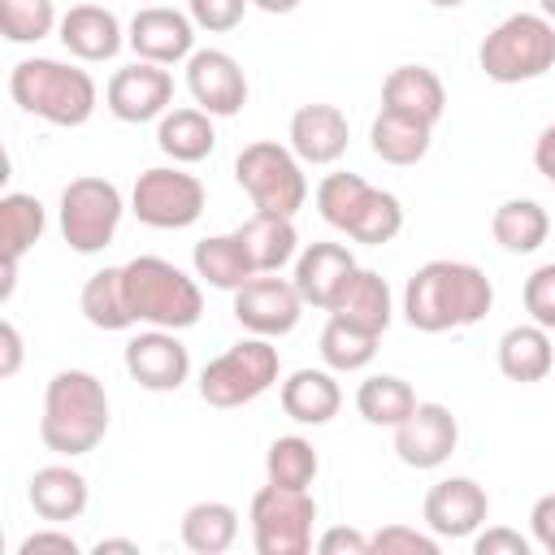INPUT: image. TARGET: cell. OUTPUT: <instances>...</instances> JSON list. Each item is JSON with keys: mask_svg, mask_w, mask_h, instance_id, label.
I'll return each mask as SVG.
<instances>
[{"mask_svg": "<svg viewBox=\"0 0 555 555\" xmlns=\"http://www.w3.org/2000/svg\"><path fill=\"white\" fill-rule=\"evenodd\" d=\"M377 338L382 334H369V330H360V325H351L343 317H330L325 330H321V360L334 373H360V369L373 364Z\"/></svg>", "mask_w": 555, "mask_h": 555, "instance_id": "cell-37", "label": "cell"}, {"mask_svg": "<svg viewBox=\"0 0 555 555\" xmlns=\"http://www.w3.org/2000/svg\"><path fill=\"white\" fill-rule=\"evenodd\" d=\"M9 95L22 113L74 130L87 126L95 104H100V87L82 65L56 61V56H26L9 69Z\"/></svg>", "mask_w": 555, "mask_h": 555, "instance_id": "cell-3", "label": "cell"}, {"mask_svg": "<svg viewBox=\"0 0 555 555\" xmlns=\"http://www.w3.org/2000/svg\"><path fill=\"white\" fill-rule=\"evenodd\" d=\"M304 317V295L295 291L291 278H278V273H256L247 278L238 291H234V321L247 330V334H260V338H282L299 325Z\"/></svg>", "mask_w": 555, "mask_h": 555, "instance_id": "cell-12", "label": "cell"}, {"mask_svg": "<svg viewBox=\"0 0 555 555\" xmlns=\"http://www.w3.org/2000/svg\"><path fill=\"white\" fill-rule=\"evenodd\" d=\"M238 238L256 264V273H282L286 264H295L299 256V230H295V217H282V212H251L243 225H238Z\"/></svg>", "mask_w": 555, "mask_h": 555, "instance_id": "cell-26", "label": "cell"}, {"mask_svg": "<svg viewBox=\"0 0 555 555\" xmlns=\"http://www.w3.org/2000/svg\"><path fill=\"white\" fill-rule=\"evenodd\" d=\"M473 551L477 555H529L533 542L507 525H490V529H477L473 533Z\"/></svg>", "mask_w": 555, "mask_h": 555, "instance_id": "cell-42", "label": "cell"}, {"mask_svg": "<svg viewBox=\"0 0 555 555\" xmlns=\"http://www.w3.org/2000/svg\"><path fill=\"white\" fill-rule=\"evenodd\" d=\"M330 317H343V321H351V325H360V330H369V334H386L390 321H395L390 282H386L377 269H364V264H360V269L347 278V286L338 291Z\"/></svg>", "mask_w": 555, "mask_h": 555, "instance_id": "cell-25", "label": "cell"}, {"mask_svg": "<svg viewBox=\"0 0 555 555\" xmlns=\"http://www.w3.org/2000/svg\"><path fill=\"white\" fill-rule=\"evenodd\" d=\"M78 308H82L87 325H95V330H104V334L139 325V321H134V308H130V295H126V273H121V264L95 269V273L82 282Z\"/></svg>", "mask_w": 555, "mask_h": 555, "instance_id": "cell-30", "label": "cell"}, {"mask_svg": "<svg viewBox=\"0 0 555 555\" xmlns=\"http://www.w3.org/2000/svg\"><path fill=\"white\" fill-rule=\"evenodd\" d=\"M186 91L195 108L212 117H234L247 104V74L225 48H195L186 61Z\"/></svg>", "mask_w": 555, "mask_h": 555, "instance_id": "cell-16", "label": "cell"}, {"mask_svg": "<svg viewBox=\"0 0 555 555\" xmlns=\"http://www.w3.org/2000/svg\"><path fill=\"white\" fill-rule=\"evenodd\" d=\"M61 26L52 0H0V30L9 43H39Z\"/></svg>", "mask_w": 555, "mask_h": 555, "instance_id": "cell-38", "label": "cell"}, {"mask_svg": "<svg viewBox=\"0 0 555 555\" xmlns=\"http://www.w3.org/2000/svg\"><path fill=\"white\" fill-rule=\"evenodd\" d=\"M238 538V512L221 499H199L182 512V546L195 555H221Z\"/></svg>", "mask_w": 555, "mask_h": 555, "instance_id": "cell-33", "label": "cell"}, {"mask_svg": "<svg viewBox=\"0 0 555 555\" xmlns=\"http://www.w3.org/2000/svg\"><path fill=\"white\" fill-rule=\"evenodd\" d=\"M321 473V460H317V447L299 434H282L269 442L264 451V477L273 486H286V490H312Z\"/></svg>", "mask_w": 555, "mask_h": 555, "instance_id": "cell-36", "label": "cell"}, {"mask_svg": "<svg viewBox=\"0 0 555 555\" xmlns=\"http://www.w3.org/2000/svg\"><path fill=\"white\" fill-rule=\"evenodd\" d=\"M104 104L117 121L143 126V121H160L173 104V74L169 65H152V61H134L113 69L108 87H104Z\"/></svg>", "mask_w": 555, "mask_h": 555, "instance_id": "cell-13", "label": "cell"}, {"mask_svg": "<svg viewBox=\"0 0 555 555\" xmlns=\"http://www.w3.org/2000/svg\"><path fill=\"white\" fill-rule=\"evenodd\" d=\"M382 108L438 126L447 113V87L429 65H395L382 82Z\"/></svg>", "mask_w": 555, "mask_h": 555, "instance_id": "cell-22", "label": "cell"}, {"mask_svg": "<svg viewBox=\"0 0 555 555\" xmlns=\"http://www.w3.org/2000/svg\"><path fill=\"white\" fill-rule=\"evenodd\" d=\"M421 516H425V529L438 538H451V542L473 538L490 516V494L473 477H442L425 490Z\"/></svg>", "mask_w": 555, "mask_h": 555, "instance_id": "cell-18", "label": "cell"}, {"mask_svg": "<svg viewBox=\"0 0 555 555\" xmlns=\"http://www.w3.org/2000/svg\"><path fill=\"white\" fill-rule=\"evenodd\" d=\"M126 199L117 191V182L100 178V173H82L69 178L56 204V221H61V238L69 243V251L78 256H95L117 238Z\"/></svg>", "mask_w": 555, "mask_h": 555, "instance_id": "cell-9", "label": "cell"}, {"mask_svg": "<svg viewBox=\"0 0 555 555\" xmlns=\"http://www.w3.org/2000/svg\"><path fill=\"white\" fill-rule=\"evenodd\" d=\"M247 520H251L256 555H308L317 546L312 542V529H317V499H312V490H286V486L264 481L251 494Z\"/></svg>", "mask_w": 555, "mask_h": 555, "instance_id": "cell-10", "label": "cell"}, {"mask_svg": "<svg viewBox=\"0 0 555 555\" xmlns=\"http://www.w3.org/2000/svg\"><path fill=\"white\" fill-rule=\"evenodd\" d=\"M525 312H529V321L555 330V260L538 264L525 278Z\"/></svg>", "mask_w": 555, "mask_h": 555, "instance_id": "cell-40", "label": "cell"}, {"mask_svg": "<svg viewBox=\"0 0 555 555\" xmlns=\"http://www.w3.org/2000/svg\"><path fill=\"white\" fill-rule=\"evenodd\" d=\"M156 147H160L173 165H199V160L212 156V147H217L212 113H204V108H169V113L156 121Z\"/></svg>", "mask_w": 555, "mask_h": 555, "instance_id": "cell-28", "label": "cell"}, {"mask_svg": "<svg viewBox=\"0 0 555 555\" xmlns=\"http://www.w3.org/2000/svg\"><path fill=\"white\" fill-rule=\"evenodd\" d=\"M282 377V356L273 347V338L247 334L238 343H230L221 356H212L199 373V399L208 408H243L256 403L264 390H273Z\"/></svg>", "mask_w": 555, "mask_h": 555, "instance_id": "cell-7", "label": "cell"}, {"mask_svg": "<svg viewBox=\"0 0 555 555\" xmlns=\"http://www.w3.org/2000/svg\"><path fill=\"white\" fill-rule=\"evenodd\" d=\"M438 533H421L412 525H382L369 533V555H438Z\"/></svg>", "mask_w": 555, "mask_h": 555, "instance_id": "cell-39", "label": "cell"}, {"mask_svg": "<svg viewBox=\"0 0 555 555\" xmlns=\"http://www.w3.org/2000/svg\"><path fill=\"white\" fill-rule=\"evenodd\" d=\"M317 551L321 555H369V533H360L351 525H334L317 538Z\"/></svg>", "mask_w": 555, "mask_h": 555, "instance_id": "cell-43", "label": "cell"}, {"mask_svg": "<svg viewBox=\"0 0 555 555\" xmlns=\"http://www.w3.org/2000/svg\"><path fill=\"white\" fill-rule=\"evenodd\" d=\"M56 39L65 43V52L82 65H100V61H113L126 43V30L117 22L113 9L104 4H74L69 13H61V26H56Z\"/></svg>", "mask_w": 555, "mask_h": 555, "instance_id": "cell-21", "label": "cell"}, {"mask_svg": "<svg viewBox=\"0 0 555 555\" xmlns=\"http://www.w3.org/2000/svg\"><path fill=\"white\" fill-rule=\"evenodd\" d=\"M126 295L134 308V321L156 330H191L204 317V291L199 282L178 269L165 256H134L121 264Z\"/></svg>", "mask_w": 555, "mask_h": 555, "instance_id": "cell-5", "label": "cell"}, {"mask_svg": "<svg viewBox=\"0 0 555 555\" xmlns=\"http://www.w3.org/2000/svg\"><path fill=\"white\" fill-rule=\"evenodd\" d=\"M533 165H538V173L555 186V121L542 126V134H538V143H533Z\"/></svg>", "mask_w": 555, "mask_h": 555, "instance_id": "cell-47", "label": "cell"}, {"mask_svg": "<svg viewBox=\"0 0 555 555\" xmlns=\"http://www.w3.org/2000/svg\"><path fill=\"white\" fill-rule=\"evenodd\" d=\"M477 65L490 82L516 87L555 69V22L542 13H507L477 48Z\"/></svg>", "mask_w": 555, "mask_h": 555, "instance_id": "cell-6", "label": "cell"}, {"mask_svg": "<svg viewBox=\"0 0 555 555\" xmlns=\"http://www.w3.org/2000/svg\"><path fill=\"white\" fill-rule=\"evenodd\" d=\"M429 139H434V126H425V121H416V117H403V113H390V108H382V113L373 117V126H369V147H373V156L386 160V165H399V169L425 160Z\"/></svg>", "mask_w": 555, "mask_h": 555, "instance_id": "cell-31", "label": "cell"}, {"mask_svg": "<svg viewBox=\"0 0 555 555\" xmlns=\"http://www.w3.org/2000/svg\"><path fill=\"white\" fill-rule=\"evenodd\" d=\"M0 351H4V360H0V377H13V373L22 369V334H17L13 321H0Z\"/></svg>", "mask_w": 555, "mask_h": 555, "instance_id": "cell-46", "label": "cell"}, {"mask_svg": "<svg viewBox=\"0 0 555 555\" xmlns=\"http://www.w3.org/2000/svg\"><path fill=\"white\" fill-rule=\"evenodd\" d=\"M416 390L399 377V373H369L356 390V412L369 421V425H382V429H395L412 416L416 408Z\"/></svg>", "mask_w": 555, "mask_h": 555, "instance_id": "cell-34", "label": "cell"}, {"mask_svg": "<svg viewBox=\"0 0 555 555\" xmlns=\"http://www.w3.org/2000/svg\"><path fill=\"white\" fill-rule=\"evenodd\" d=\"M429 4H434V9H460L464 0H429Z\"/></svg>", "mask_w": 555, "mask_h": 555, "instance_id": "cell-51", "label": "cell"}, {"mask_svg": "<svg viewBox=\"0 0 555 555\" xmlns=\"http://www.w3.org/2000/svg\"><path fill=\"white\" fill-rule=\"evenodd\" d=\"M529 529H533V542H538L546 555H555V494H542V499L533 503Z\"/></svg>", "mask_w": 555, "mask_h": 555, "instance_id": "cell-45", "label": "cell"}, {"mask_svg": "<svg viewBox=\"0 0 555 555\" xmlns=\"http://www.w3.org/2000/svg\"><path fill=\"white\" fill-rule=\"evenodd\" d=\"M538 13H542L546 22H555V0H538Z\"/></svg>", "mask_w": 555, "mask_h": 555, "instance_id": "cell-50", "label": "cell"}, {"mask_svg": "<svg viewBox=\"0 0 555 555\" xmlns=\"http://www.w3.org/2000/svg\"><path fill=\"white\" fill-rule=\"evenodd\" d=\"M317 212L330 230L347 234L351 243L364 247H382L390 238H399L403 230V204L395 191H382L373 182H364L360 173H325L317 182Z\"/></svg>", "mask_w": 555, "mask_h": 555, "instance_id": "cell-4", "label": "cell"}, {"mask_svg": "<svg viewBox=\"0 0 555 555\" xmlns=\"http://www.w3.org/2000/svg\"><path fill=\"white\" fill-rule=\"evenodd\" d=\"M208 191L182 165H152L130 186V212L147 230H186L204 217Z\"/></svg>", "mask_w": 555, "mask_h": 555, "instance_id": "cell-11", "label": "cell"}, {"mask_svg": "<svg viewBox=\"0 0 555 555\" xmlns=\"http://www.w3.org/2000/svg\"><path fill=\"white\" fill-rule=\"evenodd\" d=\"M26 499H30V507H35L39 520L65 525V520H78L87 512L91 490H87V477L74 464H43V468L30 473Z\"/></svg>", "mask_w": 555, "mask_h": 555, "instance_id": "cell-23", "label": "cell"}, {"mask_svg": "<svg viewBox=\"0 0 555 555\" xmlns=\"http://www.w3.org/2000/svg\"><path fill=\"white\" fill-rule=\"evenodd\" d=\"M191 264H195V278H199V282H208V286H217V291H230V295H234L247 278H256V264H251V256H247L238 230L199 238L195 251H191Z\"/></svg>", "mask_w": 555, "mask_h": 555, "instance_id": "cell-29", "label": "cell"}, {"mask_svg": "<svg viewBox=\"0 0 555 555\" xmlns=\"http://www.w3.org/2000/svg\"><path fill=\"white\" fill-rule=\"evenodd\" d=\"M460 447V421L447 403H416L403 425H395V455L399 464L429 473L442 468Z\"/></svg>", "mask_w": 555, "mask_h": 555, "instance_id": "cell-15", "label": "cell"}, {"mask_svg": "<svg viewBox=\"0 0 555 555\" xmlns=\"http://www.w3.org/2000/svg\"><path fill=\"white\" fill-rule=\"evenodd\" d=\"M499 373L507 382H520V386H533L542 382L551 369H555V347H551V330L529 321V325H512L503 330L499 338Z\"/></svg>", "mask_w": 555, "mask_h": 555, "instance_id": "cell-27", "label": "cell"}, {"mask_svg": "<svg viewBox=\"0 0 555 555\" xmlns=\"http://www.w3.org/2000/svg\"><path fill=\"white\" fill-rule=\"evenodd\" d=\"M121 360H126L130 382H139L152 395H169L191 377V351L178 338V330H156V325L139 330L126 343Z\"/></svg>", "mask_w": 555, "mask_h": 555, "instance_id": "cell-14", "label": "cell"}, {"mask_svg": "<svg viewBox=\"0 0 555 555\" xmlns=\"http://www.w3.org/2000/svg\"><path fill=\"white\" fill-rule=\"evenodd\" d=\"M356 269H360V264H356V256H351L347 243H308V247L295 256L291 282H295V291L304 295V304L330 312L334 299H338V291L347 286V278H351Z\"/></svg>", "mask_w": 555, "mask_h": 555, "instance_id": "cell-20", "label": "cell"}, {"mask_svg": "<svg viewBox=\"0 0 555 555\" xmlns=\"http://www.w3.org/2000/svg\"><path fill=\"white\" fill-rule=\"evenodd\" d=\"M195 22L191 13L173 9V4H143L130 26H126V43L139 61H152V65H178L195 52Z\"/></svg>", "mask_w": 555, "mask_h": 555, "instance_id": "cell-17", "label": "cell"}, {"mask_svg": "<svg viewBox=\"0 0 555 555\" xmlns=\"http://www.w3.org/2000/svg\"><path fill=\"white\" fill-rule=\"evenodd\" d=\"M286 139L304 165H334V160H343V152L351 143V126L338 104H299L291 113Z\"/></svg>", "mask_w": 555, "mask_h": 555, "instance_id": "cell-19", "label": "cell"}, {"mask_svg": "<svg viewBox=\"0 0 555 555\" xmlns=\"http://www.w3.org/2000/svg\"><path fill=\"white\" fill-rule=\"evenodd\" d=\"M48 230V212L35 195L9 191L0 199V260H22Z\"/></svg>", "mask_w": 555, "mask_h": 555, "instance_id": "cell-35", "label": "cell"}, {"mask_svg": "<svg viewBox=\"0 0 555 555\" xmlns=\"http://www.w3.org/2000/svg\"><path fill=\"white\" fill-rule=\"evenodd\" d=\"M251 9V0H186V13L199 30L208 35H225L243 22V13Z\"/></svg>", "mask_w": 555, "mask_h": 555, "instance_id": "cell-41", "label": "cell"}, {"mask_svg": "<svg viewBox=\"0 0 555 555\" xmlns=\"http://www.w3.org/2000/svg\"><path fill=\"white\" fill-rule=\"evenodd\" d=\"M152 4H169V0H152Z\"/></svg>", "mask_w": 555, "mask_h": 555, "instance_id": "cell-52", "label": "cell"}, {"mask_svg": "<svg viewBox=\"0 0 555 555\" xmlns=\"http://www.w3.org/2000/svg\"><path fill=\"white\" fill-rule=\"evenodd\" d=\"M494 308V282L473 260H425L403 286V321L421 334L468 330Z\"/></svg>", "mask_w": 555, "mask_h": 555, "instance_id": "cell-1", "label": "cell"}, {"mask_svg": "<svg viewBox=\"0 0 555 555\" xmlns=\"http://www.w3.org/2000/svg\"><path fill=\"white\" fill-rule=\"evenodd\" d=\"M108 390L95 373L87 369H61L43 386V416H39V438L48 451L61 460H78L95 451L108 434Z\"/></svg>", "mask_w": 555, "mask_h": 555, "instance_id": "cell-2", "label": "cell"}, {"mask_svg": "<svg viewBox=\"0 0 555 555\" xmlns=\"http://www.w3.org/2000/svg\"><path fill=\"white\" fill-rule=\"evenodd\" d=\"M490 234H494V243L503 251L529 256V251H538L546 243L551 217H546V208L538 199H503L494 208V217H490Z\"/></svg>", "mask_w": 555, "mask_h": 555, "instance_id": "cell-32", "label": "cell"}, {"mask_svg": "<svg viewBox=\"0 0 555 555\" xmlns=\"http://www.w3.org/2000/svg\"><path fill=\"white\" fill-rule=\"evenodd\" d=\"M108 551H121V555H139V542H130V538H100V542H95V555H108Z\"/></svg>", "mask_w": 555, "mask_h": 555, "instance_id": "cell-48", "label": "cell"}, {"mask_svg": "<svg viewBox=\"0 0 555 555\" xmlns=\"http://www.w3.org/2000/svg\"><path fill=\"white\" fill-rule=\"evenodd\" d=\"M278 399L295 425H330L343 408V386H338L334 369H295L282 382Z\"/></svg>", "mask_w": 555, "mask_h": 555, "instance_id": "cell-24", "label": "cell"}, {"mask_svg": "<svg viewBox=\"0 0 555 555\" xmlns=\"http://www.w3.org/2000/svg\"><path fill=\"white\" fill-rule=\"evenodd\" d=\"M234 182L260 212H282L295 217L308 199V178L304 160L291 152V143L278 139H256L234 156Z\"/></svg>", "mask_w": 555, "mask_h": 555, "instance_id": "cell-8", "label": "cell"}, {"mask_svg": "<svg viewBox=\"0 0 555 555\" xmlns=\"http://www.w3.org/2000/svg\"><path fill=\"white\" fill-rule=\"evenodd\" d=\"M304 0H251V9H260V13H273V17H282V13H295Z\"/></svg>", "mask_w": 555, "mask_h": 555, "instance_id": "cell-49", "label": "cell"}, {"mask_svg": "<svg viewBox=\"0 0 555 555\" xmlns=\"http://www.w3.org/2000/svg\"><path fill=\"white\" fill-rule=\"evenodd\" d=\"M43 551H56V555H78L82 546H78V538L74 533H65V529H35L30 538H22V546H17V555H43Z\"/></svg>", "mask_w": 555, "mask_h": 555, "instance_id": "cell-44", "label": "cell"}]
</instances>
